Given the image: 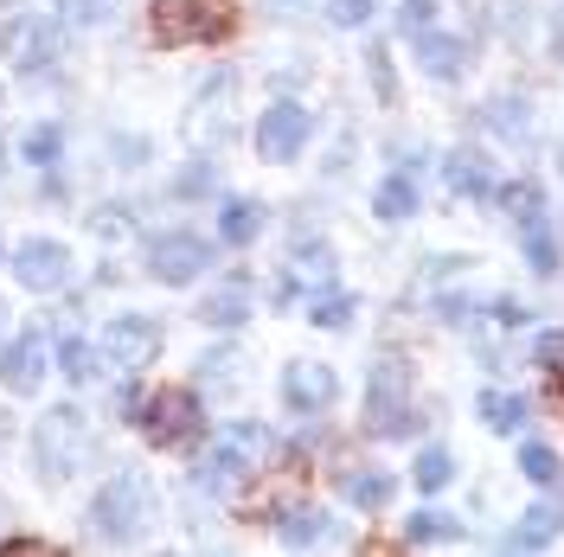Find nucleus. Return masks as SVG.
Returning a JSON list of instances; mask_svg holds the SVG:
<instances>
[{
	"instance_id": "obj_1",
	"label": "nucleus",
	"mask_w": 564,
	"mask_h": 557,
	"mask_svg": "<svg viewBox=\"0 0 564 557\" xmlns=\"http://www.w3.org/2000/svg\"><path fill=\"white\" fill-rule=\"evenodd\" d=\"M263 455H276V436H270L263 423H225L218 443H212V455L193 468V488L199 493H238L250 474H257Z\"/></svg>"
},
{
	"instance_id": "obj_2",
	"label": "nucleus",
	"mask_w": 564,
	"mask_h": 557,
	"mask_svg": "<svg viewBox=\"0 0 564 557\" xmlns=\"http://www.w3.org/2000/svg\"><path fill=\"white\" fill-rule=\"evenodd\" d=\"M366 429L372 436H423V411L411 404V365L404 359H379L372 379H366Z\"/></svg>"
},
{
	"instance_id": "obj_3",
	"label": "nucleus",
	"mask_w": 564,
	"mask_h": 557,
	"mask_svg": "<svg viewBox=\"0 0 564 557\" xmlns=\"http://www.w3.org/2000/svg\"><path fill=\"white\" fill-rule=\"evenodd\" d=\"M154 513V488L141 481L135 468H122V474H109L104 488L90 493V532L104 538V545H129L141 525Z\"/></svg>"
},
{
	"instance_id": "obj_4",
	"label": "nucleus",
	"mask_w": 564,
	"mask_h": 557,
	"mask_svg": "<svg viewBox=\"0 0 564 557\" xmlns=\"http://www.w3.org/2000/svg\"><path fill=\"white\" fill-rule=\"evenodd\" d=\"M90 455V429H84V411L77 404H58L33 423V468L39 481H70L77 461Z\"/></svg>"
},
{
	"instance_id": "obj_5",
	"label": "nucleus",
	"mask_w": 564,
	"mask_h": 557,
	"mask_svg": "<svg viewBox=\"0 0 564 557\" xmlns=\"http://www.w3.org/2000/svg\"><path fill=\"white\" fill-rule=\"evenodd\" d=\"M231 33V0H154L161 45H212Z\"/></svg>"
},
{
	"instance_id": "obj_6",
	"label": "nucleus",
	"mask_w": 564,
	"mask_h": 557,
	"mask_svg": "<svg viewBox=\"0 0 564 557\" xmlns=\"http://www.w3.org/2000/svg\"><path fill=\"white\" fill-rule=\"evenodd\" d=\"M308 135H315V109L295 103V97H276V103L257 116V154H263L270 167H289V161H302Z\"/></svg>"
},
{
	"instance_id": "obj_7",
	"label": "nucleus",
	"mask_w": 564,
	"mask_h": 557,
	"mask_svg": "<svg viewBox=\"0 0 564 557\" xmlns=\"http://www.w3.org/2000/svg\"><path fill=\"white\" fill-rule=\"evenodd\" d=\"M161 340H167V334H161L154 314H116V320L104 327V359L122 372V379H135L141 365L161 359Z\"/></svg>"
},
{
	"instance_id": "obj_8",
	"label": "nucleus",
	"mask_w": 564,
	"mask_h": 557,
	"mask_svg": "<svg viewBox=\"0 0 564 557\" xmlns=\"http://www.w3.org/2000/svg\"><path fill=\"white\" fill-rule=\"evenodd\" d=\"M212 270V244L199 231H161V238H148V276L167 282V288H186V282H199Z\"/></svg>"
},
{
	"instance_id": "obj_9",
	"label": "nucleus",
	"mask_w": 564,
	"mask_h": 557,
	"mask_svg": "<svg viewBox=\"0 0 564 557\" xmlns=\"http://www.w3.org/2000/svg\"><path fill=\"white\" fill-rule=\"evenodd\" d=\"M141 436L154 443V449H180V443H193L206 423H199V397L193 391H154L148 404H141Z\"/></svg>"
},
{
	"instance_id": "obj_10",
	"label": "nucleus",
	"mask_w": 564,
	"mask_h": 557,
	"mask_svg": "<svg viewBox=\"0 0 564 557\" xmlns=\"http://www.w3.org/2000/svg\"><path fill=\"white\" fill-rule=\"evenodd\" d=\"M7 58H13V70H52L58 58H65V26L58 20H45V13H20L13 26H7Z\"/></svg>"
},
{
	"instance_id": "obj_11",
	"label": "nucleus",
	"mask_w": 564,
	"mask_h": 557,
	"mask_svg": "<svg viewBox=\"0 0 564 557\" xmlns=\"http://www.w3.org/2000/svg\"><path fill=\"white\" fill-rule=\"evenodd\" d=\"M334 397H340L334 365H321V359H289L282 365V404H289V417H321Z\"/></svg>"
},
{
	"instance_id": "obj_12",
	"label": "nucleus",
	"mask_w": 564,
	"mask_h": 557,
	"mask_svg": "<svg viewBox=\"0 0 564 557\" xmlns=\"http://www.w3.org/2000/svg\"><path fill=\"white\" fill-rule=\"evenodd\" d=\"M13 282H20V288H33V295L65 288V282H70V250L58 244V238H26V244L13 250Z\"/></svg>"
},
{
	"instance_id": "obj_13",
	"label": "nucleus",
	"mask_w": 564,
	"mask_h": 557,
	"mask_svg": "<svg viewBox=\"0 0 564 557\" xmlns=\"http://www.w3.org/2000/svg\"><path fill=\"white\" fill-rule=\"evenodd\" d=\"M417 45V70L430 77V84H462L468 70H475V45L462 33H443V26H430L423 39H411Z\"/></svg>"
},
{
	"instance_id": "obj_14",
	"label": "nucleus",
	"mask_w": 564,
	"mask_h": 557,
	"mask_svg": "<svg viewBox=\"0 0 564 557\" xmlns=\"http://www.w3.org/2000/svg\"><path fill=\"white\" fill-rule=\"evenodd\" d=\"M45 365H52V352H45L39 334H13V340L0 347V384H7L13 397L39 391V384H45Z\"/></svg>"
},
{
	"instance_id": "obj_15",
	"label": "nucleus",
	"mask_w": 564,
	"mask_h": 557,
	"mask_svg": "<svg viewBox=\"0 0 564 557\" xmlns=\"http://www.w3.org/2000/svg\"><path fill=\"white\" fill-rule=\"evenodd\" d=\"M436 174H443V193H456V199H488V193H494V161H488V154H475V148L443 154V161H436Z\"/></svg>"
},
{
	"instance_id": "obj_16",
	"label": "nucleus",
	"mask_w": 564,
	"mask_h": 557,
	"mask_svg": "<svg viewBox=\"0 0 564 557\" xmlns=\"http://www.w3.org/2000/svg\"><path fill=\"white\" fill-rule=\"evenodd\" d=\"M334 488H340V500L359 506V513H386L391 506V474L386 468H334Z\"/></svg>"
},
{
	"instance_id": "obj_17",
	"label": "nucleus",
	"mask_w": 564,
	"mask_h": 557,
	"mask_svg": "<svg viewBox=\"0 0 564 557\" xmlns=\"http://www.w3.org/2000/svg\"><path fill=\"white\" fill-rule=\"evenodd\" d=\"M193 314H199L206 327H245L250 320V276H225Z\"/></svg>"
},
{
	"instance_id": "obj_18",
	"label": "nucleus",
	"mask_w": 564,
	"mask_h": 557,
	"mask_svg": "<svg viewBox=\"0 0 564 557\" xmlns=\"http://www.w3.org/2000/svg\"><path fill=\"white\" fill-rule=\"evenodd\" d=\"M263 225H270V206H263V199H225V211H218V238L238 244V250L257 244Z\"/></svg>"
},
{
	"instance_id": "obj_19",
	"label": "nucleus",
	"mask_w": 564,
	"mask_h": 557,
	"mask_svg": "<svg viewBox=\"0 0 564 557\" xmlns=\"http://www.w3.org/2000/svg\"><path fill=\"white\" fill-rule=\"evenodd\" d=\"M488 206L507 211V225H527V218H545V193H539V179H494Z\"/></svg>"
},
{
	"instance_id": "obj_20",
	"label": "nucleus",
	"mask_w": 564,
	"mask_h": 557,
	"mask_svg": "<svg viewBox=\"0 0 564 557\" xmlns=\"http://www.w3.org/2000/svg\"><path fill=\"white\" fill-rule=\"evenodd\" d=\"M558 532H564V500H532L527 525H513V532H507V545H513V551H539V545H545V538H558Z\"/></svg>"
},
{
	"instance_id": "obj_21",
	"label": "nucleus",
	"mask_w": 564,
	"mask_h": 557,
	"mask_svg": "<svg viewBox=\"0 0 564 557\" xmlns=\"http://www.w3.org/2000/svg\"><path fill=\"white\" fill-rule=\"evenodd\" d=\"M289 263H295V276H334V244L321 238L308 218L289 231Z\"/></svg>"
},
{
	"instance_id": "obj_22",
	"label": "nucleus",
	"mask_w": 564,
	"mask_h": 557,
	"mask_svg": "<svg viewBox=\"0 0 564 557\" xmlns=\"http://www.w3.org/2000/svg\"><path fill=\"white\" fill-rule=\"evenodd\" d=\"M372 211H379L386 225H404V218H417V179L404 174V167H398V174H386L379 186H372Z\"/></svg>"
},
{
	"instance_id": "obj_23",
	"label": "nucleus",
	"mask_w": 564,
	"mask_h": 557,
	"mask_svg": "<svg viewBox=\"0 0 564 557\" xmlns=\"http://www.w3.org/2000/svg\"><path fill=\"white\" fill-rule=\"evenodd\" d=\"M481 129H488L494 141H527L532 135L527 97H494V103H481Z\"/></svg>"
},
{
	"instance_id": "obj_24",
	"label": "nucleus",
	"mask_w": 564,
	"mask_h": 557,
	"mask_svg": "<svg viewBox=\"0 0 564 557\" xmlns=\"http://www.w3.org/2000/svg\"><path fill=\"white\" fill-rule=\"evenodd\" d=\"M527 417H532V404L527 397H513V391H481V423H488L494 436H520L527 429Z\"/></svg>"
},
{
	"instance_id": "obj_25",
	"label": "nucleus",
	"mask_w": 564,
	"mask_h": 557,
	"mask_svg": "<svg viewBox=\"0 0 564 557\" xmlns=\"http://www.w3.org/2000/svg\"><path fill=\"white\" fill-rule=\"evenodd\" d=\"M520 231V250H527V263L539 270V276H552L564 263V250H558V238H552V218H527V225H513Z\"/></svg>"
},
{
	"instance_id": "obj_26",
	"label": "nucleus",
	"mask_w": 564,
	"mask_h": 557,
	"mask_svg": "<svg viewBox=\"0 0 564 557\" xmlns=\"http://www.w3.org/2000/svg\"><path fill=\"white\" fill-rule=\"evenodd\" d=\"M97 359H104V347H90L84 334H58V372H65L70 384L97 379Z\"/></svg>"
},
{
	"instance_id": "obj_27",
	"label": "nucleus",
	"mask_w": 564,
	"mask_h": 557,
	"mask_svg": "<svg viewBox=\"0 0 564 557\" xmlns=\"http://www.w3.org/2000/svg\"><path fill=\"white\" fill-rule=\"evenodd\" d=\"M276 532L289 545H321V538H327V513H321V506H282Z\"/></svg>"
},
{
	"instance_id": "obj_28",
	"label": "nucleus",
	"mask_w": 564,
	"mask_h": 557,
	"mask_svg": "<svg viewBox=\"0 0 564 557\" xmlns=\"http://www.w3.org/2000/svg\"><path fill=\"white\" fill-rule=\"evenodd\" d=\"M20 154H26L33 167H45V174H52V167L65 161V129H58V122H39V129H26Z\"/></svg>"
},
{
	"instance_id": "obj_29",
	"label": "nucleus",
	"mask_w": 564,
	"mask_h": 557,
	"mask_svg": "<svg viewBox=\"0 0 564 557\" xmlns=\"http://www.w3.org/2000/svg\"><path fill=\"white\" fill-rule=\"evenodd\" d=\"M456 532H462L456 513L423 506V513H411V520H404V545H436V538H456Z\"/></svg>"
},
{
	"instance_id": "obj_30",
	"label": "nucleus",
	"mask_w": 564,
	"mask_h": 557,
	"mask_svg": "<svg viewBox=\"0 0 564 557\" xmlns=\"http://www.w3.org/2000/svg\"><path fill=\"white\" fill-rule=\"evenodd\" d=\"M366 77H372V97H379V103H398V70H391V45L386 39H372V45H366Z\"/></svg>"
},
{
	"instance_id": "obj_31",
	"label": "nucleus",
	"mask_w": 564,
	"mask_h": 557,
	"mask_svg": "<svg viewBox=\"0 0 564 557\" xmlns=\"http://www.w3.org/2000/svg\"><path fill=\"white\" fill-rule=\"evenodd\" d=\"M352 308H359V302H352L347 288H321L315 308H308V320H315V327H327V334H340V327H352Z\"/></svg>"
},
{
	"instance_id": "obj_32",
	"label": "nucleus",
	"mask_w": 564,
	"mask_h": 557,
	"mask_svg": "<svg viewBox=\"0 0 564 557\" xmlns=\"http://www.w3.org/2000/svg\"><path fill=\"white\" fill-rule=\"evenodd\" d=\"M411 474H417V488H423V493L449 488V481H456V455H449V449H436V443H430V449L417 455V468H411Z\"/></svg>"
},
{
	"instance_id": "obj_33",
	"label": "nucleus",
	"mask_w": 564,
	"mask_h": 557,
	"mask_svg": "<svg viewBox=\"0 0 564 557\" xmlns=\"http://www.w3.org/2000/svg\"><path fill=\"white\" fill-rule=\"evenodd\" d=\"M520 474H527L532 488H552V481L564 474V461L545 449V443H520Z\"/></svg>"
},
{
	"instance_id": "obj_34",
	"label": "nucleus",
	"mask_w": 564,
	"mask_h": 557,
	"mask_svg": "<svg viewBox=\"0 0 564 557\" xmlns=\"http://www.w3.org/2000/svg\"><path fill=\"white\" fill-rule=\"evenodd\" d=\"M436 20H443V7H436V0H398V33H404V39H423Z\"/></svg>"
},
{
	"instance_id": "obj_35",
	"label": "nucleus",
	"mask_w": 564,
	"mask_h": 557,
	"mask_svg": "<svg viewBox=\"0 0 564 557\" xmlns=\"http://www.w3.org/2000/svg\"><path fill=\"white\" fill-rule=\"evenodd\" d=\"M212 186H218V167L212 161H186L174 174V199H206Z\"/></svg>"
},
{
	"instance_id": "obj_36",
	"label": "nucleus",
	"mask_w": 564,
	"mask_h": 557,
	"mask_svg": "<svg viewBox=\"0 0 564 557\" xmlns=\"http://www.w3.org/2000/svg\"><path fill=\"white\" fill-rule=\"evenodd\" d=\"M58 13H65L70 26H104V20H109V0H58Z\"/></svg>"
},
{
	"instance_id": "obj_37",
	"label": "nucleus",
	"mask_w": 564,
	"mask_h": 557,
	"mask_svg": "<svg viewBox=\"0 0 564 557\" xmlns=\"http://www.w3.org/2000/svg\"><path fill=\"white\" fill-rule=\"evenodd\" d=\"M327 13H334V26H366L379 13V0H327Z\"/></svg>"
},
{
	"instance_id": "obj_38",
	"label": "nucleus",
	"mask_w": 564,
	"mask_h": 557,
	"mask_svg": "<svg viewBox=\"0 0 564 557\" xmlns=\"http://www.w3.org/2000/svg\"><path fill=\"white\" fill-rule=\"evenodd\" d=\"M436 320H443V327H468V320H475V302L449 288V295H436Z\"/></svg>"
},
{
	"instance_id": "obj_39",
	"label": "nucleus",
	"mask_w": 564,
	"mask_h": 557,
	"mask_svg": "<svg viewBox=\"0 0 564 557\" xmlns=\"http://www.w3.org/2000/svg\"><path fill=\"white\" fill-rule=\"evenodd\" d=\"M129 225H135L129 206H104L97 218H90V231H97V238H129Z\"/></svg>"
},
{
	"instance_id": "obj_40",
	"label": "nucleus",
	"mask_w": 564,
	"mask_h": 557,
	"mask_svg": "<svg viewBox=\"0 0 564 557\" xmlns=\"http://www.w3.org/2000/svg\"><path fill=\"white\" fill-rule=\"evenodd\" d=\"M488 314L500 320V327H527V320H532V308H527V302H513V295H494Z\"/></svg>"
},
{
	"instance_id": "obj_41",
	"label": "nucleus",
	"mask_w": 564,
	"mask_h": 557,
	"mask_svg": "<svg viewBox=\"0 0 564 557\" xmlns=\"http://www.w3.org/2000/svg\"><path fill=\"white\" fill-rule=\"evenodd\" d=\"M231 365H238V359L218 347V352H206V359H199V379H206V384H225V379H231Z\"/></svg>"
},
{
	"instance_id": "obj_42",
	"label": "nucleus",
	"mask_w": 564,
	"mask_h": 557,
	"mask_svg": "<svg viewBox=\"0 0 564 557\" xmlns=\"http://www.w3.org/2000/svg\"><path fill=\"white\" fill-rule=\"evenodd\" d=\"M148 161V141L141 135H116V167H141Z\"/></svg>"
},
{
	"instance_id": "obj_43",
	"label": "nucleus",
	"mask_w": 564,
	"mask_h": 557,
	"mask_svg": "<svg viewBox=\"0 0 564 557\" xmlns=\"http://www.w3.org/2000/svg\"><path fill=\"white\" fill-rule=\"evenodd\" d=\"M270 302H276V308H289V302H302V276H295V270H282V276L270 282Z\"/></svg>"
},
{
	"instance_id": "obj_44",
	"label": "nucleus",
	"mask_w": 564,
	"mask_h": 557,
	"mask_svg": "<svg viewBox=\"0 0 564 557\" xmlns=\"http://www.w3.org/2000/svg\"><path fill=\"white\" fill-rule=\"evenodd\" d=\"M539 365H552V372H564V334H539Z\"/></svg>"
},
{
	"instance_id": "obj_45",
	"label": "nucleus",
	"mask_w": 564,
	"mask_h": 557,
	"mask_svg": "<svg viewBox=\"0 0 564 557\" xmlns=\"http://www.w3.org/2000/svg\"><path fill=\"white\" fill-rule=\"evenodd\" d=\"M462 270H468V256H430V263H423L430 282H449V276H462Z\"/></svg>"
},
{
	"instance_id": "obj_46",
	"label": "nucleus",
	"mask_w": 564,
	"mask_h": 557,
	"mask_svg": "<svg viewBox=\"0 0 564 557\" xmlns=\"http://www.w3.org/2000/svg\"><path fill=\"white\" fill-rule=\"evenodd\" d=\"M302 7H308V0H270V13H276V20H282V13H289V20H295V13H302Z\"/></svg>"
},
{
	"instance_id": "obj_47",
	"label": "nucleus",
	"mask_w": 564,
	"mask_h": 557,
	"mask_svg": "<svg viewBox=\"0 0 564 557\" xmlns=\"http://www.w3.org/2000/svg\"><path fill=\"white\" fill-rule=\"evenodd\" d=\"M0 174H7V148H0Z\"/></svg>"
},
{
	"instance_id": "obj_48",
	"label": "nucleus",
	"mask_w": 564,
	"mask_h": 557,
	"mask_svg": "<svg viewBox=\"0 0 564 557\" xmlns=\"http://www.w3.org/2000/svg\"><path fill=\"white\" fill-rule=\"evenodd\" d=\"M0 263H7V250H0Z\"/></svg>"
},
{
	"instance_id": "obj_49",
	"label": "nucleus",
	"mask_w": 564,
	"mask_h": 557,
	"mask_svg": "<svg viewBox=\"0 0 564 557\" xmlns=\"http://www.w3.org/2000/svg\"><path fill=\"white\" fill-rule=\"evenodd\" d=\"M558 161H564V154H558Z\"/></svg>"
}]
</instances>
